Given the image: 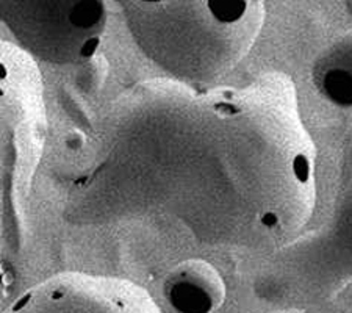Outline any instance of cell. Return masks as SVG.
<instances>
[{"instance_id":"cell-5","label":"cell","mask_w":352,"mask_h":313,"mask_svg":"<svg viewBox=\"0 0 352 313\" xmlns=\"http://www.w3.org/2000/svg\"><path fill=\"white\" fill-rule=\"evenodd\" d=\"M163 293L177 313H213L224 303L226 285L207 261L188 260L169 271Z\"/></svg>"},{"instance_id":"cell-1","label":"cell","mask_w":352,"mask_h":313,"mask_svg":"<svg viewBox=\"0 0 352 313\" xmlns=\"http://www.w3.org/2000/svg\"><path fill=\"white\" fill-rule=\"evenodd\" d=\"M282 99L270 78L210 91L135 85L96 127L67 219L179 227L223 252L274 246L307 208L314 169Z\"/></svg>"},{"instance_id":"cell-2","label":"cell","mask_w":352,"mask_h":313,"mask_svg":"<svg viewBox=\"0 0 352 313\" xmlns=\"http://www.w3.org/2000/svg\"><path fill=\"white\" fill-rule=\"evenodd\" d=\"M130 35L144 55L182 83H210L240 63L257 39V0H124Z\"/></svg>"},{"instance_id":"cell-3","label":"cell","mask_w":352,"mask_h":313,"mask_svg":"<svg viewBox=\"0 0 352 313\" xmlns=\"http://www.w3.org/2000/svg\"><path fill=\"white\" fill-rule=\"evenodd\" d=\"M2 22L28 54L50 65H88L107 27L100 0H2Z\"/></svg>"},{"instance_id":"cell-6","label":"cell","mask_w":352,"mask_h":313,"mask_svg":"<svg viewBox=\"0 0 352 313\" xmlns=\"http://www.w3.org/2000/svg\"><path fill=\"white\" fill-rule=\"evenodd\" d=\"M320 88L332 104L344 108L352 107V74L344 67H324Z\"/></svg>"},{"instance_id":"cell-4","label":"cell","mask_w":352,"mask_h":313,"mask_svg":"<svg viewBox=\"0 0 352 313\" xmlns=\"http://www.w3.org/2000/svg\"><path fill=\"white\" fill-rule=\"evenodd\" d=\"M5 313H162L151 294L124 279L63 272L14 301Z\"/></svg>"}]
</instances>
